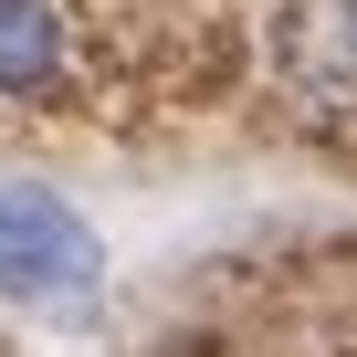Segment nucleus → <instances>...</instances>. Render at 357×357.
I'll return each instance as SVG.
<instances>
[{
	"instance_id": "f257e3e1",
	"label": "nucleus",
	"mask_w": 357,
	"mask_h": 357,
	"mask_svg": "<svg viewBox=\"0 0 357 357\" xmlns=\"http://www.w3.org/2000/svg\"><path fill=\"white\" fill-rule=\"evenodd\" d=\"M0 294L32 315H95L105 294V242L84 231L74 200L32 190V178H0Z\"/></svg>"
}]
</instances>
